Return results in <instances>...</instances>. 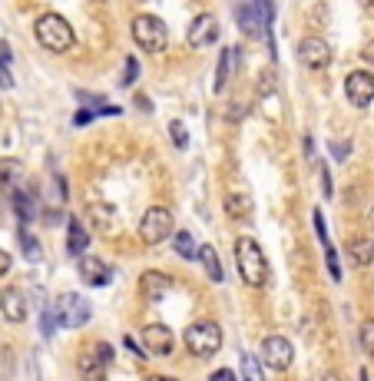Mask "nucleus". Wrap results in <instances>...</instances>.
Masks as SVG:
<instances>
[{
    "label": "nucleus",
    "mask_w": 374,
    "mask_h": 381,
    "mask_svg": "<svg viewBox=\"0 0 374 381\" xmlns=\"http://www.w3.org/2000/svg\"><path fill=\"white\" fill-rule=\"evenodd\" d=\"M235 269L242 275V282L252 285V289H262L265 279H268V262H265L262 246L249 236L235 239Z\"/></svg>",
    "instance_id": "f257e3e1"
},
{
    "label": "nucleus",
    "mask_w": 374,
    "mask_h": 381,
    "mask_svg": "<svg viewBox=\"0 0 374 381\" xmlns=\"http://www.w3.org/2000/svg\"><path fill=\"white\" fill-rule=\"evenodd\" d=\"M33 33H37L40 47L50 50V54H63V50L73 47V27H70L60 13H44V17L37 20V27H33Z\"/></svg>",
    "instance_id": "f03ea898"
},
{
    "label": "nucleus",
    "mask_w": 374,
    "mask_h": 381,
    "mask_svg": "<svg viewBox=\"0 0 374 381\" xmlns=\"http://www.w3.org/2000/svg\"><path fill=\"white\" fill-rule=\"evenodd\" d=\"M182 338H186V349L192 351L196 358H209V355H216V351L222 349V328L216 325V322H209V318L192 322Z\"/></svg>",
    "instance_id": "7ed1b4c3"
},
{
    "label": "nucleus",
    "mask_w": 374,
    "mask_h": 381,
    "mask_svg": "<svg viewBox=\"0 0 374 381\" xmlns=\"http://www.w3.org/2000/svg\"><path fill=\"white\" fill-rule=\"evenodd\" d=\"M132 40H136V47H143L146 54H163L166 44H169V30H166V23L159 17L139 13L132 20Z\"/></svg>",
    "instance_id": "20e7f679"
},
{
    "label": "nucleus",
    "mask_w": 374,
    "mask_h": 381,
    "mask_svg": "<svg viewBox=\"0 0 374 381\" xmlns=\"http://www.w3.org/2000/svg\"><path fill=\"white\" fill-rule=\"evenodd\" d=\"M173 209L166 206H149L146 209L143 222H139V239L146 242V246H159L163 239H169L173 236Z\"/></svg>",
    "instance_id": "39448f33"
},
{
    "label": "nucleus",
    "mask_w": 374,
    "mask_h": 381,
    "mask_svg": "<svg viewBox=\"0 0 374 381\" xmlns=\"http://www.w3.org/2000/svg\"><path fill=\"white\" fill-rule=\"evenodd\" d=\"M113 361V349L106 341H93L83 358H80V378L83 381H106V371H110Z\"/></svg>",
    "instance_id": "423d86ee"
},
{
    "label": "nucleus",
    "mask_w": 374,
    "mask_h": 381,
    "mask_svg": "<svg viewBox=\"0 0 374 381\" xmlns=\"http://www.w3.org/2000/svg\"><path fill=\"white\" fill-rule=\"evenodd\" d=\"M262 361L272 371H288L295 361V349L285 335H265L262 338Z\"/></svg>",
    "instance_id": "0eeeda50"
},
{
    "label": "nucleus",
    "mask_w": 374,
    "mask_h": 381,
    "mask_svg": "<svg viewBox=\"0 0 374 381\" xmlns=\"http://www.w3.org/2000/svg\"><path fill=\"white\" fill-rule=\"evenodd\" d=\"M54 315H56V322H60L63 328H80V325H87V322H89V305L83 302L80 295L66 292V295L56 298Z\"/></svg>",
    "instance_id": "6e6552de"
},
{
    "label": "nucleus",
    "mask_w": 374,
    "mask_h": 381,
    "mask_svg": "<svg viewBox=\"0 0 374 381\" xmlns=\"http://www.w3.org/2000/svg\"><path fill=\"white\" fill-rule=\"evenodd\" d=\"M272 13H275V7L262 0V4H245V7H235V20H239V27H242L249 37H258V27L268 30Z\"/></svg>",
    "instance_id": "1a4fd4ad"
},
{
    "label": "nucleus",
    "mask_w": 374,
    "mask_h": 381,
    "mask_svg": "<svg viewBox=\"0 0 374 381\" xmlns=\"http://www.w3.org/2000/svg\"><path fill=\"white\" fill-rule=\"evenodd\" d=\"M344 97H348L351 107L364 109L374 99V73H368V70H354V73H348V80H344Z\"/></svg>",
    "instance_id": "9d476101"
},
{
    "label": "nucleus",
    "mask_w": 374,
    "mask_h": 381,
    "mask_svg": "<svg viewBox=\"0 0 374 381\" xmlns=\"http://www.w3.org/2000/svg\"><path fill=\"white\" fill-rule=\"evenodd\" d=\"M143 351H149V355H159V358H166V355H173V349H176V335H173V328L169 325H146L143 328Z\"/></svg>",
    "instance_id": "9b49d317"
},
{
    "label": "nucleus",
    "mask_w": 374,
    "mask_h": 381,
    "mask_svg": "<svg viewBox=\"0 0 374 381\" xmlns=\"http://www.w3.org/2000/svg\"><path fill=\"white\" fill-rule=\"evenodd\" d=\"M298 60L308 66V70H325L331 64V47L321 37H301L298 44Z\"/></svg>",
    "instance_id": "f8f14e48"
},
{
    "label": "nucleus",
    "mask_w": 374,
    "mask_h": 381,
    "mask_svg": "<svg viewBox=\"0 0 374 381\" xmlns=\"http://www.w3.org/2000/svg\"><path fill=\"white\" fill-rule=\"evenodd\" d=\"M216 37H219V20H216L212 13H199L196 20L189 23V30H186L189 47H196V50L216 44Z\"/></svg>",
    "instance_id": "ddd939ff"
},
{
    "label": "nucleus",
    "mask_w": 374,
    "mask_h": 381,
    "mask_svg": "<svg viewBox=\"0 0 374 381\" xmlns=\"http://www.w3.org/2000/svg\"><path fill=\"white\" fill-rule=\"evenodd\" d=\"M0 312H4V318L13 322V325L27 322V295H23V289H17V285L4 289V292H0Z\"/></svg>",
    "instance_id": "4468645a"
},
{
    "label": "nucleus",
    "mask_w": 374,
    "mask_h": 381,
    "mask_svg": "<svg viewBox=\"0 0 374 381\" xmlns=\"http://www.w3.org/2000/svg\"><path fill=\"white\" fill-rule=\"evenodd\" d=\"M80 275H83L87 285L99 289V285H106L113 279V269L103 259H96V255H83V259H80Z\"/></svg>",
    "instance_id": "2eb2a0df"
},
{
    "label": "nucleus",
    "mask_w": 374,
    "mask_h": 381,
    "mask_svg": "<svg viewBox=\"0 0 374 381\" xmlns=\"http://www.w3.org/2000/svg\"><path fill=\"white\" fill-rule=\"evenodd\" d=\"M139 289L146 292V298L149 302H159L169 289H173V279L163 272H143V279H139Z\"/></svg>",
    "instance_id": "dca6fc26"
},
{
    "label": "nucleus",
    "mask_w": 374,
    "mask_h": 381,
    "mask_svg": "<svg viewBox=\"0 0 374 381\" xmlns=\"http://www.w3.org/2000/svg\"><path fill=\"white\" fill-rule=\"evenodd\" d=\"M348 259H351L358 269H368L374 262V239H351L348 242Z\"/></svg>",
    "instance_id": "f3484780"
},
{
    "label": "nucleus",
    "mask_w": 374,
    "mask_h": 381,
    "mask_svg": "<svg viewBox=\"0 0 374 381\" xmlns=\"http://www.w3.org/2000/svg\"><path fill=\"white\" fill-rule=\"evenodd\" d=\"M199 262H202V269H206V275H209L212 282H222L225 279V272H222V262H219V252H216V246H202V249L196 252Z\"/></svg>",
    "instance_id": "a211bd4d"
},
{
    "label": "nucleus",
    "mask_w": 374,
    "mask_h": 381,
    "mask_svg": "<svg viewBox=\"0 0 374 381\" xmlns=\"http://www.w3.org/2000/svg\"><path fill=\"white\" fill-rule=\"evenodd\" d=\"M225 212H229L232 219H249L252 216V196H249V193H239V189L229 193V196H225Z\"/></svg>",
    "instance_id": "6ab92c4d"
},
{
    "label": "nucleus",
    "mask_w": 374,
    "mask_h": 381,
    "mask_svg": "<svg viewBox=\"0 0 374 381\" xmlns=\"http://www.w3.org/2000/svg\"><path fill=\"white\" fill-rule=\"evenodd\" d=\"M232 64H235V50H232V47H225V50L219 54V70H216V83H212V90H216V93H222V90L229 87Z\"/></svg>",
    "instance_id": "aec40b11"
},
{
    "label": "nucleus",
    "mask_w": 374,
    "mask_h": 381,
    "mask_svg": "<svg viewBox=\"0 0 374 381\" xmlns=\"http://www.w3.org/2000/svg\"><path fill=\"white\" fill-rule=\"evenodd\" d=\"M87 232H83V222H80L77 216L70 219V242H66V249H70V255H77V259H83V252H87Z\"/></svg>",
    "instance_id": "412c9836"
},
{
    "label": "nucleus",
    "mask_w": 374,
    "mask_h": 381,
    "mask_svg": "<svg viewBox=\"0 0 374 381\" xmlns=\"http://www.w3.org/2000/svg\"><path fill=\"white\" fill-rule=\"evenodd\" d=\"M173 246H176V252L182 255V259H192L196 255V236L189 232V229H182V232H176V239H173Z\"/></svg>",
    "instance_id": "4be33fe9"
},
{
    "label": "nucleus",
    "mask_w": 374,
    "mask_h": 381,
    "mask_svg": "<svg viewBox=\"0 0 374 381\" xmlns=\"http://www.w3.org/2000/svg\"><path fill=\"white\" fill-rule=\"evenodd\" d=\"M242 378L245 381H262V371H258V361L249 355V351H242Z\"/></svg>",
    "instance_id": "5701e85b"
},
{
    "label": "nucleus",
    "mask_w": 374,
    "mask_h": 381,
    "mask_svg": "<svg viewBox=\"0 0 374 381\" xmlns=\"http://www.w3.org/2000/svg\"><path fill=\"white\" fill-rule=\"evenodd\" d=\"M325 259H328V275L335 282H342V265H338V252L331 249V242H325Z\"/></svg>",
    "instance_id": "b1692460"
},
{
    "label": "nucleus",
    "mask_w": 374,
    "mask_h": 381,
    "mask_svg": "<svg viewBox=\"0 0 374 381\" xmlns=\"http://www.w3.org/2000/svg\"><path fill=\"white\" fill-rule=\"evenodd\" d=\"M20 249H23V255H27V259H40V246L33 242V236L27 232V229H20Z\"/></svg>",
    "instance_id": "393cba45"
},
{
    "label": "nucleus",
    "mask_w": 374,
    "mask_h": 381,
    "mask_svg": "<svg viewBox=\"0 0 374 381\" xmlns=\"http://www.w3.org/2000/svg\"><path fill=\"white\" fill-rule=\"evenodd\" d=\"M361 349L368 351V355H374V318H368L361 325Z\"/></svg>",
    "instance_id": "a878e982"
},
{
    "label": "nucleus",
    "mask_w": 374,
    "mask_h": 381,
    "mask_svg": "<svg viewBox=\"0 0 374 381\" xmlns=\"http://www.w3.org/2000/svg\"><path fill=\"white\" fill-rule=\"evenodd\" d=\"M136 76H139V64H136V56H130V60H126V66H123V87H132V83H136Z\"/></svg>",
    "instance_id": "bb28decb"
},
{
    "label": "nucleus",
    "mask_w": 374,
    "mask_h": 381,
    "mask_svg": "<svg viewBox=\"0 0 374 381\" xmlns=\"http://www.w3.org/2000/svg\"><path fill=\"white\" fill-rule=\"evenodd\" d=\"M169 133H173V143H176V150H186V143H189L186 126H182L179 120H173V123H169Z\"/></svg>",
    "instance_id": "cd10ccee"
},
{
    "label": "nucleus",
    "mask_w": 374,
    "mask_h": 381,
    "mask_svg": "<svg viewBox=\"0 0 374 381\" xmlns=\"http://www.w3.org/2000/svg\"><path fill=\"white\" fill-rule=\"evenodd\" d=\"M315 232H318L321 246L328 242V226H325V216H321V209H315Z\"/></svg>",
    "instance_id": "c85d7f7f"
},
{
    "label": "nucleus",
    "mask_w": 374,
    "mask_h": 381,
    "mask_svg": "<svg viewBox=\"0 0 374 381\" xmlns=\"http://www.w3.org/2000/svg\"><path fill=\"white\" fill-rule=\"evenodd\" d=\"M106 212L113 216V209H110V206H93V219L99 222V229H106V226L113 222V219H106Z\"/></svg>",
    "instance_id": "c756f323"
},
{
    "label": "nucleus",
    "mask_w": 374,
    "mask_h": 381,
    "mask_svg": "<svg viewBox=\"0 0 374 381\" xmlns=\"http://www.w3.org/2000/svg\"><path fill=\"white\" fill-rule=\"evenodd\" d=\"M209 381H239V378H235V371L219 368V371H212V375H209Z\"/></svg>",
    "instance_id": "7c9ffc66"
},
{
    "label": "nucleus",
    "mask_w": 374,
    "mask_h": 381,
    "mask_svg": "<svg viewBox=\"0 0 374 381\" xmlns=\"http://www.w3.org/2000/svg\"><path fill=\"white\" fill-rule=\"evenodd\" d=\"M7 272H11V255H7V252L0 249V279H4Z\"/></svg>",
    "instance_id": "2f4dec72"
},
{
    "label": "nucleus",
    "mask_w": 374,
    "mask_h": 381,
    "mask_svg": "<svg viewBox=\"0 0 374 381\" xmlns=\"http://www.w3.org/2000/svg\"><path fill=\"white\" fill-rule=\"evenodd\" d=\"M44 335H54V312H44Z\"/></svg>",
    "instance_id": "473e14b6"
},
{
    "label": "nucleus",
    "mask_w": 374,
    "mask_h": 381,
    "mask_svg": "<svg viewBox=\"0 0 374 381\" xmlns=\"http://www.w3.org/2000/svg\"><path fill=\"white\" fill-rule=\"evenodd\" d=\"M364 60H368V64H374V40H371V44H368V47H364Z\"/></svg>",
    "instance_id": "72a5a7b5"
},
{
    "label": "nucleus",
    "mask_w": 374,
    "mask_h": 381,
    "mask_svg": "<svg viewBox=\"0 0 374 381\" xmlns=\"http://www.w3.org/2000/svg\"><path fill=\"white\" fill-rule=\"evenodd\" d=\"M318 381H338V375H335V371H321Z\"/></svg>",
    "instance_id": "f704fd0d"
},
{
    "label": "nucleus",
    "mask_w": 374,
    "mask_h": 381,
    "mask_svg": "<svg viewBox=\"0 0 374 381\" xmlns=\"http://www.w3.org/2000/svg\"><path fill=\"white\" fill-rule=\"evenodd\" d=\"M149 381H173V378H163V375H153V378Z\"/></svg>",
    "instance_id": "c9c22d12"
},
{
    "label": "nucleus",
    "mask_w": 374,
    "mask_h": 381,
    "mask_svg": "<svg viewBox=\"0 0 374 381\" xmlns=\"http://www.w3.org/2000/svg\"><path fill=\"white\" fill-rule=\"evenodd\" d=\"M361 381H368V371H361Z\"/></svg>",
    "instance_id": "e433bc0d"
},
{
    "label": "nucleus",
    "mask_w": 374,
    "mask_h": 381,
    "mask_svg": "<svg viewBox=\"0 0 374 381\" xmlns=\"http://www.w3.org/2000/svg\"><path fill=\"white\" fill-rule=\"evenodd\" d=\"M371 219H374V209H371Z\"/></svg>",
    "instance_id": "4c0bfd02"
}]
</instances>
